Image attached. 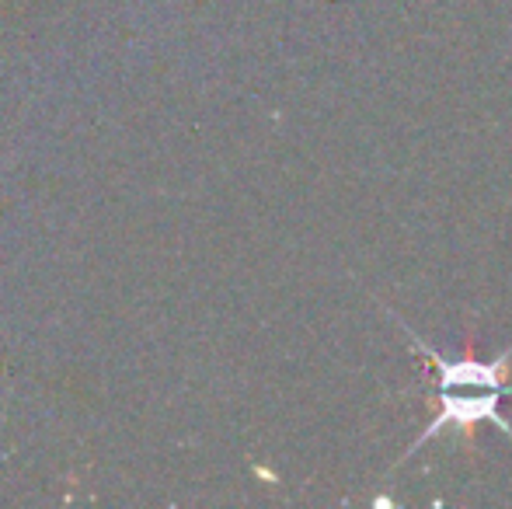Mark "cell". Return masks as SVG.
<instances>
[{
	"label": "cell",
	"mask_w": 512,
	"mask_h": 509,
	"mask_svg": "<svg viewBox=\"0 0 512 509\" xmlns=\"http://www.w3.org/2000/svg\"><path fill=\"white\" fill-rule=\"evenodd\" d=\"M401 325V321H398ZM411 339V349L418 356L432 363V374H436V394L439 391H464V387H474V391H502V394H512V381H509V367H512V346L506 353H499L495 360L481 363L474 356H464V360H446L439 356L436 349H429L408 325H401Z\"/></svg>",
	"instance_id": "obj_1"
},
{
	"label": "cell",
	"mask_w": 512,
	"mask_h": 509,
	"mask_svg": "<svg viewBox=\"0 0 512 509\" xmlns=\"http://www.w3.org/2000/svg\"><path fill=\"white\" fill-rule=\"evenodd\" d=\"M506 394L502 391H481L478 398H460L457 391H439L436 401H439V415L429 422V426L418 433V440L408 447V454H418V447H422L425 440H436L439 433H446V429H464V433H471L474 426H481V422H492L499 433H506L512 440V426L509 419H502L499 405Z\"/></svg>",
	"instance_id": "obj_2"
}]
</instances>
